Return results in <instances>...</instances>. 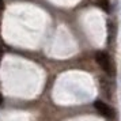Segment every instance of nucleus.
Instances as JSON below:
<instances>
[{"label":"nucleus","mask_w":121,"mask_h":121,"mask_svg":"<svg viewBox=\"0 0 121 121\" xmlns=\"http://www.w3.org/2000/svg\"><path fill=\"white\" fill-rule=\"evenodd\" d=\"M0 7H3V0H0Z\"/></svg>","instance_id":"obj_4"},{"label":"nucleus","mask_w":121,"mask_h":121,"mask_svg":"<svg viewBox=\"0 0 121 121\" xmlns=\"http://www.w3.org/2000/svg\"><path fill=\"white\" fill-rule=\"evenodd\" d=\"M0 57H1V52H0Z\"/></svg>","instance_id":"obj_5"},{"label":"nucleus","mask_w":121,"mask_h":121,"mask_svg":"<svg viewBox=\"0 0 121 121\" xmlns=\"http://www.w3.org/2000/svg\"><path fill=\"white\" fill-rule=\"evenodd\" d=\"M94 108L98 110L104 117H108V118L113 117V109H112L108 104L102 102V101H95V102H94Z\"/></svg>","instance_id":"obj_2"},{"label":"nucleus","mask_w":121,"mask_h":121,"mask_svg":"<svg viewBox=\"0 0 121 121\" xmlns=\"http://www.w3.org/2000/svg\"><path fill=\"white\" fill-rule=\"evenodd\" d=\"M97 6L101 8V10H104L105 12H110V1L109 0H97Z\"/></svg>","instance_id":"obj_3"},{"label":"nucleus","mask_w":121,"mask_h":121,"mask_svg":"<svg viewBox=\"0 0 121 121\" xmlns=\"http://www.w3.org/2000/svg\"><path fill=\"white\" fill-rule=\"evenodd\" d=\"M95 61L101 67V69H104L108 75H112V60L110 56L106 52H97L95 53Z\"/></svg>","instance_id":"obj_1"}]
</instances>
